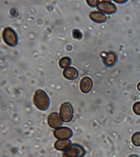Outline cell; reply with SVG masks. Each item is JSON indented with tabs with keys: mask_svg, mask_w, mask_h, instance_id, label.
<instances>
[{
	"mask_svg": "<svg viewBox=\"0 0 140 157\" xmlns=\"http://www.w3.org/2000/svg\"><path fill=\"white\" fill-rule=\"evenodd\" d=\"M33 100L35 106L41 110L45 111L49 108L50 100L48 95L43 90H37Z\"/></svg>",
	"mask_w": 140,
	"mask_h": 157,
	"instance_id": "cell-1",
	"label": "cell"
},
{
	"mask_svg": "<svg viewBox=\"0 0 140 157\" xmlns=\"http://www.w3.org/2000/svg\"><path fill=\"white\" fill-rule=\"evenodd\" d=\"M86 151L82 146L74 144L70 145L63 152V157H83Z\"/></svg>",
	"mask_w": 140,
	"mask_h": 157,
	"instance_id": "cell-2",
	"label": "cell"
},
{
	"mask_svg": "<svg viewBox=\"0 0 140 157\" xmlns=\"http://www.w3.org/2000/svg\"><path fill=\"white\" fill-rule=\"evenodd\" d=\"M2 37L4 42L10 46H15L18 43V35L10 27L3 29Z\"/></svg>",
	"mask_w": 140,
	"mask_h": 157,
	"instance_id": "cell-3",
	"label": "cell"
},
{
	"mask_svg": "<svg viewBox=\"0 0 140 157\" xmlns=\"http://www.w3.org/2000/svg\"><path fill=\"white\" fill-rule=\"evenodd\" d=\"M73 106L69 103L63 104L61 106L60 115L62 120L64 122H69L73 119Z\"/></svg>",
	"mask_w": 140,
	"mask_h": 157,
	"instance_id": "cell-4",
	"label": "cell"
},
{
	"mask_svg": "<svg viewBox=\"0 0 140 157\" xmlns=\"http://www.w3.org/2000/svg\"><path fill=\"white\" fill-rule=\"evenodd\" d=\"M97 8L99 11L107 14H112L117 11L116 7L111 1H101L98 5Z\"/></svg>",
	"mask_w": 140,
	"mask_h": 157,
	"instance_id": "cell-5",
	"label": "cell"
},
{
	"mask_svg": "<svg viewBox=\"0 0 140 157\" xmlns=\"http://www.w3.org/2000/svg\"><path fill=\"white\" fill-rule=\"evenodd\" d=\"M54 137L58 139H66L70 138L73 135L72 130L67 127H62L54 130Z\"/></svg>",
	"mask_w": 140,
	"mask_h": 157,
	"instance_id": "cell-6",
	"label": "cell"
},
{
	"mask_svg": "<svg viewBox=\"0 0 140 157\" xmlns=\"http://www.w3.org/2000/svg\"><path fill=\"white\" fill-rule=\"evenodd\" d=\"M48 122L49 125L54 129L59 128L63 124L62 120L60 116L55 112L50 114L48 117Z\"/></svg>",
	"mask_w": 140,
	"mask_h": 157,
	"instance_id": "cell-7",
	"label": "cell"
},
{
	"mask_svg": "<svg viewBox=\"0 0 140 157\" xmlns=\"http://www.w3.org/2000/svg\"><path fill=\"white\" fill-rule=\"evenodd\" d=\"M93 87V82L91 79L88 77L83 78L80 82V89L84 93L90 92Z\"/></svg>",
	"mask_w": 140,
	"mask_h": 157,
	"instance_id": "cell-8",
	"label": "cell"
},
{
	"mask_svg": "<svg viewBox=\"0 0 140 157\" xmlns=\"http://www.w3.org/2000/svg\"><path fill=\"white\" fill-rule=\"evenodd\" d=\"M64 76L67 79L73 80L77 78L78 73L76 68L69 67L65 69L63 72Z\"/></svg>",
	"mask_w": 140,
	"mask_h": 157,
	"instance_id": "cell-9",
	"label": "cell"
},
{
	"mask_svg": "<svg viewBox=\"0 0 140 157\" xmlns=\"http://www.w3.org/2000/svg\"><path fill=\"white\" fill-rule=\"evenodd\" d=\"M89 16L92 20L98 23L104 22L106 20L105 15L100 11H94L90 12Z\"/></svg>",
	"mask_w": 140,
	"mask_h": 157,
	"instance_id": "cell-10",
	"label": "cell"
},
{
	"mask_svg": "<svg viewBox=\"0 0 140 157\" xmlns=\"http://www.w3.org/2000/svg\"><path fill=\"white\" fill-rule=\"evenodd\" d=\"M71 142L69 140H62L57 141L55 143V148L58 151H65L70 145Z\"/></svg>",
	"mask_w": 140,
	"mask_h": 157,
	"instance_id": "cell-11",
	"label": "cell"
},
{
	"mask_svg": "<svg viewBox=\"0 0 140 157\" xmlns=\"http://www.w3.org/2000/svg\"><path fill=\"white\" fill-rule=\"evenodd\" d=\"M103 58L106 65L108 66L114 65L116 60V56L113 53H106Z\"/></svg>",
	"mask_w": 140,
	"mask_h": 157,
	"instance_id": "cell-12",
	"label": "cell"
},
{
	"mask_svg": "<svg viewBox=\"0 0 140 157\" xmlns=\"http://www.w3.org/2000/svg\"><path fill=\"white\" fill-rule=\"evenodd\" d=\"M71 60L68 57H65L61 58L59 61V65L62 68H66L71 65Z\"/></svg>",
	"mask_w": 140,
	"mask_h": 157,
	"instance_id": "cell-13",
	"label": "cell"
},
{
	"mask_svg": "<svg viewBox=\"0 0 140 157\" xmlns=\"http://www.w3.org/2000/svg\"><path fill=\"white\" fill-rule=\"evenodd\" d=\"M132 141L135 146H140V132L135 133L133 135Z\"/></svg>",
	"mask_w": 140,
	"mask_h": 157,
	"instance_id": "cell-14",
	"label": "cell"
},
{
	"mask_svg": "<svg viewBox=\"0 0 140 157\" xmlns=\"http://www.w3.org/2000/svg\"><path fill=\"white\" fill-rule=\"evenodd\" d=\"M73 35L74 39L80 40L82 38V34L78 29H74L73 31Z\"/></svg>",
	"mask_w": 140,
	"mask_h": 157,
	"instance_id": "cell-15",
	"label": "cell"
},
{
	"mask_svg": "<svg viewBox=\"0 0 140 157\" xmlns=\"http://www.w3.org/2000/svg\"><path fill=\"white\" fill-rule=\"evenodd\" d=\"M133 109L135 114L140 115V102L135 103L133 106Z\"/></svg>",
	"mask_w": 140,
	"mask_h": 157,
	"instance_id": "cell-16",
	"label": "cell"
},
{
	"mask_svg": "<svg viewBox=\"0 0 140 157\" xmlns=\"http://www.w3.org/2000/svg\"><path fill=\"white\" fill-rule=\"evenodd\" d=\"M100 2L98 0H87L88 5L91 7H96L98 5Z\"/></svg>",
	"mask_w": 140,
	"mask_h": 157,
	"instance_id": "cell-17",
	"label": "cell"
},
{
	"mask_svg": "<svg viewBox=\"0 0 140 157\" xmlns=\"http://www.w3.org/2000/svg\"><path fill=\"white\" fill-rule=\"evenodd\" d=\"M114 2H117L119 3H124L125 2H127L126 0H117V1H114Z\"/></svg>",
	"mask_w": 140,
	"mask_h": 157,
	"instance_id": "cell-18",
	"label": "cell"
},
{
	"mask_svg": "<svg viewBox=\"0 0 140 157\" xmlns=\"http://www.w3.org/2000/svg\"><path fill=\"white\" fill-rule=\"evenodd\" d=\"M137 88L138 89V90H139L140 91V82H139L138 84L137 85Z\"/></svg>",
	"mask_w": 140,
	"mask_h": 157,
	"instance_id": "cell-19",
	"label": "cell"
},
{
	"mask_svg": "<svg viewBox=\"0 0 140 157\" xmlns=\"http://www.w3.org/2000/svg\"><path fill=\"white\" fill-rule=\"evenodd\" d=\"M129 157H139L138 156L136 155H130V156H129Z\"/></svg>",
	"mask_w": 140,
	"mask_h": 157,
	"instance_id": "cell-20",
	"label": "cell"
}]
</instances>
